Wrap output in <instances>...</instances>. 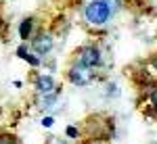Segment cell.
Returning <instances> with one entry per match:
<instances>
[{
    "label": "cell",
    "instance_id": "obj_1",
    "mask_svg": "<svg viewBox=\"0 0 157 144\" xmlns=\"http://www.w3.org/2000/svg\"><path fill=\"white\" fill-rule=\"evenodd\" d=\"M84 17L90 25H105L111 19L109 0H90L84 9Z\"/></svg>",
    "mask_w": 157,
    "mask_h": 144
},
{
    "label": "cell",
    "instance_id": "obj_2",
    "mask_svg": "<svg viewBox=\"0 0 157 144\" xmlns=\"http://www.w3.org/2000/svg\"><path fill=\"white\" fill-rule=\"evenodd\" d=\"M69 79L75 86H88L94 79V71H92V67H86L84 63H78V65H73L71 71H69Z\"/></svg>",
    "mask_w": 157,
    "mask_h": 144
},
{
    "label": "cell",
    "instance_id": "obj_3",
    "mask_svg": "<svg viewBox=\"0 0 157 144\" xmlns=\"http://www.w3.org/2000/svg\"><path fill=\"white\" fill-rule=\"evenodd\" d=\"M52 44H55V40L48 31H42V34L34 36V40H32V48H34L36 54H48L52 50Z\"/></svg>",
    "mask_w": 157,
    "mask_h": 144
},
{
    "label": "cell",
    "instance_id": "obj_4",
    "mask_svg": "<svg viewBox=\"0 0 157 144\" xmlns=\"http://www.w3.org/2000/svg\"><path fill=\"white\" fill-rule=\"evenodd\" d=\"M80 63H84L86 67H97L98 63H101V52H98V48L94 46H88L82 50V54H80Z\"/></svg>",
    "mask_w": 157,
    "mask_h": 144
},
{
    "label": "cell",
    "instance_id": "obj_5",
    "mask_svg": "<svg viewBox=\"0 0 157 144\" xmlns=\"http://www.w3.org/2000/svg\"><path fill=\"white\" fill-rule=\"evenodd\" d=\"M36 90L40 94L48 96V94H55L57 92V84H55V79L50 75H40L36 79Z\"/></svg>",
    "mask_w": 157,
    "mask_h": 144
},
{
    "label": "cell",
    "instance_id": "obj_6",
    "mask_svg": "<svg viewBox=\"0 0 157 144\" xmlns=\"http://www.w3.org/2000/svg\"><path fill=\"white\" fill-rule=\"evenodd\" d=\"M32 31H34V19L27 17V19H23V21L19 23V38H21V40H27V38L32 36Z\"/></svg>",
    "mask_w": 157,
    "mask_h": 144
},
{
    "label": "cell",
    "instance_id": "obj_7",
    "mask_svg": "<svg viewBox=\"0 0 157 144\" xmlns=\"http://www.w3.org/2000/svg\"><path fill=\"white\" fill-rule=\"evenodd\" d=\"M17 57H19V59H23V61H27L32 67L40 65V59H38V57H34L32 52H27V48H25V46H19V48H17Z\"/></svg>",
    "mask_w": 157,
    "mask_h": 144
},
{
    "label": "cell",
    "instance_id": "obj_8",
    "mask_svg": "<svg viewBox=\"0 0 157 144\" xmlns=\"http://www.w3.org/2000/svg\"><path fill=\"white\" fill-rule=\"evenodd\" d=\"M65 132H67V136H69V138H78V130H75L73 125H69V127H67Z\"/></svg>",
    "mask_w": 157,
    "mask_h": 144
},
{
    "label": "cell",
    "instance_id": "obj_9",
    "mask_svg": "<svg viewBox=\"0 0 157 144\" xmlns=\"http://www.w3.org/2000/svg\"><path fill=\"white\" fill-rule=\"evenodd\" d=\"M52 123H55V119H52V117H44V119H42V125H44V127H50Z\"/></svg>",
    "mask_w": 157,
    "mask_h": 144
},
{
    "label": "cell",
    "instance_id": "obj_10",
    "mask_svg": "<svg viewBox=\"0 0 157 144\" xmlns=\"http://www.w3.org/2000/svg\"><path fill=\"white\" fill-rule=\"evenodd\" d=\"M151 102H153V107H157V90L151 94Z\"/></svg>",
    "mask_w": 157,
    "mask_h": 144
},
{
    "label": "cell",
    "instance_id": "obj_11",
    "mask_svg": "<svg viewBox=\"0 0 157 144\" xmlns=\"http://www.w3.org/2000/svg\"><path fill=\"white\" fill-rule=\"evenodd\" d=\"M0 144H15V142H13V140H9V138H2V140H0Z\"/></svg>",
    "mask_w": 157,
    "mask_h": 144
},
{
    "label": "cell",
    "instance_id": "obj_12",
    "mask_svg": "<svg viewBox=\"0 0 157 144\" xmlns=\"http://www.w3.org/2000/svg\"><path fill=\"white\" fill-rule=\"evenodd\" d=\"M57 144H65V142H57Z\"/></svg>",
    "mask_w": 157,
    "mask_h": 144
}]
</instances>
